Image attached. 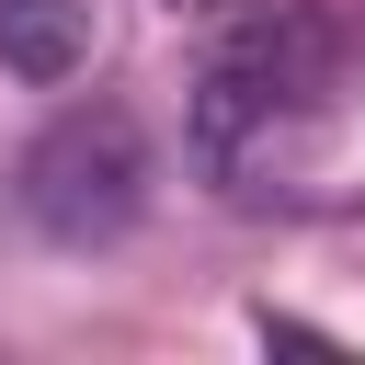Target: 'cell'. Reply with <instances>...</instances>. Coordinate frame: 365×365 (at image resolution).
I'll use <instances>...</instances> for the list:
<instances>
[{
    "label": "cell",
    "instance_id": "6da1fadb",
    "mask_svg": "<svg viewBox=\"0 0 365 365\" xmlns=\"http://www.w3.org/2000/svg\"><path fill=\"white\" fill-rule=\"evenodd\" d=\"M331 80V11L308 0H228V34L194 80V160L205 171H240L251 148H274L285 114H308Z\"/></svg>",
    "mask_w": 365,
    "mask_h": 365
},
{
    "label": "cell",
    "instance_id": "7a4b0ae2",
    "mask_svg": "<svg viewBox=\"0 0 365 365\" xmlns=\"http://www.w3.org/2000/svg\"><path fill=\"white\" fill-rule=\"evenodd\" d=\"M137 205H148V137H137L125 103H68V114L23 148V217H34L46 240H68V251L125 240Z\"/></svg>",
    "mask_w": 365,
    "mask_h": 365
},
{
    "label": "cell",
    "instance_id": "3957f363",
    "mask_svg": "<svg viewBox=\"0 0 365 365\" xmlns=\"http://www.w3.org/2000/svg\"><path fill=\"white\" fill-rule=\"evenodd\" d=\"M0 68L57 91L91 68V0H0Z\"/></svg>",
    "mask_w": 365,
    "mask_h": 365
},
{
    "label": "cell",
    "instance_id": "277c9868",
    "mask_svg": "<svg viewBox=\"0 0 365 365\" xmlns=\"http://www.w3.org/2000/svg\"><path fill=\"white\" fill-rule=\"evenodd\" d=\"M171 11H228V0H171Z\"/></svg>",
    "mask_w": 365,
    "mask_h": 365
}]
</instances>
